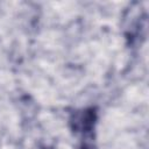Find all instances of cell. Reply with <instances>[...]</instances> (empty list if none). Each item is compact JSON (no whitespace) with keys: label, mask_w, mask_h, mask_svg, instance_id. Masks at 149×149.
<instances>
[{"label":"cell","mask_w":149,"mask_h":149,"mask_svg":"<svg viewBox=\"0 0 149 149\" xmlns=\"http://www.w3.org/2000/svg\"><path fill=\"white\" fill-rule=\"evenodd\" d=\"M95 121V113L93 109H86L84 112H81L79 115L74 116V129H79L81 132H91V129L93 128Z\"/></svg>","instance_id":"1"},{"label":"cell","mask_w":149,"mask_h":149,"mask_svg":"<svg viewBox=\"0 0 149 149\" xmlns=\"http://www.w3.org/2000/svg\"><path fill=\"white\" fill-rule=\"evenodd\" d=\"M80 149H94L92 146H88V144H84V146H81V148Z\"/></svg>","instance_id":"2"}]
</instances>
